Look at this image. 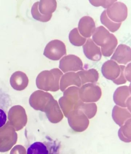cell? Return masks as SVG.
Wrapping results in <instances>:
<instances>
[{
  "instance_id": "obj_1",
  "label": "cell",
  "mask_w": 131,
  "mask_h": 154,
  "mask_svg": "<svg viewBox=\"0 0 131 154\" xmlns=\"http://www.w3.org/2000/svg\"><path fill=\"white\" fill-rule=\"evenodd\" d=\"M92 40L97 46L101 47V51L103 56L110 57L114 53L118 40L114 34L103 26L97 27L92 35Z\"/></svg>"
},
{
  "instance_id": "obj_2",
  "label": "cell",
  "mask_w": 131,
  "mask_h": 154,
  "mask_svg": "<svg viewBox=\"0 0 131 154\" xmlns=\"http://www.w3.org/2000/svg\"><path fill=\"white\" fill-rule=\"evenodd\" d=\"M57 7V2L55 0H41L33 5L31 14L35 20L42 22L49 21L52 17V13Z\"/></svg>"
},
{
  "instance_id": "obj_3",
  "label": "cell",
  "mask_w": 131,
  "mask_h": 154,
  "mask_svg": "<svg viewBox=\"0 0 131 154\" xmlns=\"http://www.w3.org/2000/svg\"><path fill=\"white\" fill-rule=\"evenodd\" d=\"M67 54L64 42L59 40H53L49 42L45 48L44 55L50 60H58Z\"/></svg>"
},
{
  "instance_id": "obj_4",
  "label": "cell",
  "mask_w": 131,
  "mask_h": 154,
  "mask_svg": "<svg viewBox=\"0 0 131 154\" xmlns=\"http://www.w3.org/2000/svg\"><path fill=\"white\" fill-rule=\"evenodd\" d=\"M106 11L109 18L116 23H122L127 17L128 8L123 2L117 1Z\"/></svg>"
},
{
  "instance_id": "obj_5",
  "label": "cell",
  "mask_w": 131,
  "mask_h": 154,
  "mask_svg": "<svg viewBox=\"0 0 131 154\" xmlns=\"http://www.w3.org/2000/svg\"><path fill=\"white\" fill-rule=\"evenodd\" d=\"M59 68L63 72L77 71L83 69V63L80 58L75 55L64 56L59 62Z\"/></svg>"
},
{
  "instance_id": "obj_6",
  "label": "cell",
  "mask_w": 131,
  "mask_h": 154,
  "mask_svg": "<svg viewBox=\"0 0 131 154\" xmlns=\"http://www.w3.org/2000/svg\"><path fill=\"white\" fill-rule=\"evenodd\" d=\"M58 148L54 142L37 141L33 143L28 147L27 154H51L54 152V150Z\"/></svg>"
},
{
  "instance_id": "obj_7",
  "label": "cell",
  "mask_w": 131,
  "mask_h": 154,
  "mask_svg": "<svg viewBox=\"0 0 131 154\" xmlns=\"http://www.w3.org/2000/svg\"><path fill=\"white\" fill-rule=\"evenodd\" d=\"M96 23L92 17L85 16L80 19L78 29L80 34L84 38H90L96 31Z\"/></svg>"
},
{
  "instance_id": "obj_8",
  "label": "cell",
  "mask_w": 131,
  "mask_h": 154,
  "mask_svg": "<svg viewBox=\"0 0 131 154\" xmlns=\"http://www.w3.org/2000/svg\"><path fill=\"white\" fill-rule=\"evenodd\" d=\"M112 60L120 64L126 65L131 60V49L126 45L120 44L117 47L111 58Z\"/></svg>"
},
{
  "instance_id": "obj_9",
  "label": "cell",
  "mask_w": 131,
  "mask_h": 154,
  "mask_svg": "<svg viewBox=\"0 0 131 154\" xmlns=\"http://www.w3.org/2000/svg\"><path fill=\"white\" fill-rule=\"evenodd\" d=\"M84 54L89 60L98 61L101 59L100 48L96 45L91 38H88L83 46Z\"/></svg>"
},
{
  "instance_id": "obj_10",
  "label": "cell",
  "mask_w": 131,
  "mask_h": 154,
  "mask_svg": "<svg viewBox=\"0 0 131 154\" xmlns=\"http://www.w3.org/2000/svg\"><path fill=\"white\" fill-rule=\"evenodd\" d=\"M125 66L119 65L118 63L112 60L106 61L102 67L103 75L108 78H113L120 75L123 69Z\"/></svg>"
},
{
  "instance_id": "obj_11",
  "label": "cell",
  "mask_w": 131,
  "mask_h": 154,
  "mask_svg": "<svg viewBox=\"0 0 131 154\" xmlns=\"http://www.w3.org/2000/svg\"><path fill=\"white\" fill-rule=\"evenodd\" d=\"M100 20L102 24L113 33L118 31L122 24V23H116L110 20L107 16L106 10L101 15Z\"/></svg>"
},
{
  "instance_id": "obj_12",
  "label": "cell",
  "mask_w": 131,
  "mask_h": 154,
  "mask_svg": "<svg viewBox=\"0 0 131 154\" xmlns=\"http://www.w3.org/2000/svg\"><path fill=\"white\" fill-rule=\"evenodd\" d=\"M69 40L70 43L74 46H81L84 45L87 39L80 34L78 28H75L70 32Z\"/></svg>"
},
{
  "instance_id": "obj_13",
  "label": "cell",
  "mask_w": 131,
  "mask_h": 154,
  "mask_svg": "<svg viewBox=\"0 0 131 154\" xmlns=\"http://www.w3.org/2000/svg\"><path fill=\"white\" fill-rule=\"evenodd\" d=\"M116 0L113 1V0H91L89 1V2L93 5V6L96 7H99L102 6L105 9H107L110 7L111 5H112L114 3L117 2Z\"/></svg>"
}]
</instances>
